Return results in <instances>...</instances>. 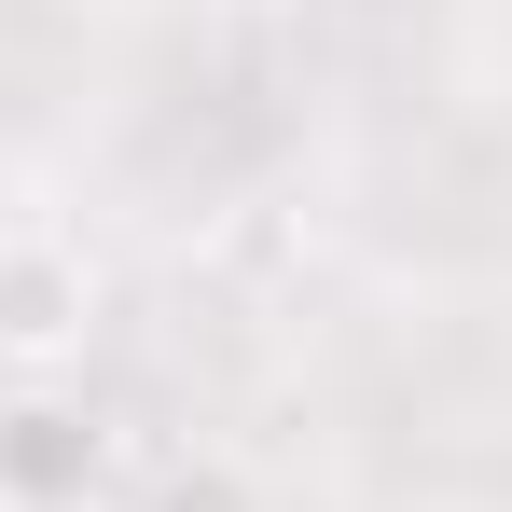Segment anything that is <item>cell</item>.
<instances>
[{
    "instance_id": "6da1fadb",
    "label": "cell",
    "mask_w": 512,
    "mask_h": 512,
    "mask_svg": "<svg viewBox=\"0 0 512 512\" xmlns=\"http://www.w3.org/2000/svg\"><path fill=\"white\" fill-rule=\"evenodd\" d=\"M97 346V263L42 222L0 236V388H70V360Z\"/></svg>"
},
{
    "instance_id": "3957f363",
    "label": "cell",
    "mask_w": 512,
    "mask_h": 512,
    "mask_svg": "<svg viewBox=\"0 0 512 512\" xmlns=\"http://www.w3.org/2000/svg\"><path fill=\"white\" fill-rule=\"evenodd\" d=\"M14 222H28V208H14V180H0V236H14Z\"/></svg>"
},
{
    "instance_id": "7a4b0ae2",
    "label": "cell",
    "mask_w": 512,
    "mask_h": 512,
    "mask_svg": "<svg viewBox=\"0 0 512 512\" xmlns=\"http://www.w3.org/2000/svg\"><path fill=\"white\" fill-rule=\"evenodd\" d=\"M111 471V429L84 388H0V512H84Z\"/></svg>"
}]
</instances>
